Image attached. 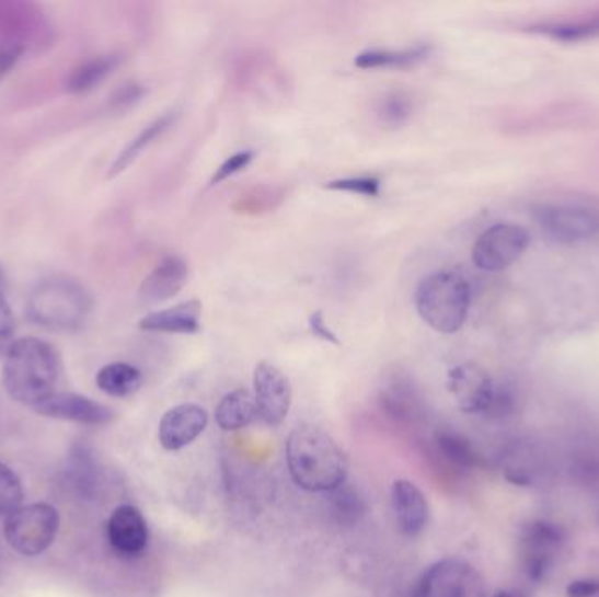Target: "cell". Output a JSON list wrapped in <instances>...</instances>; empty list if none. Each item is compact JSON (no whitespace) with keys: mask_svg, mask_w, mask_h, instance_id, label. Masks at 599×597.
<instances>
[{"mask_svg":"<svg viewBox=\"0 0 599 597\" xmlns=\"http://www.w3.org/2000/svg\"><path fill=\"white\" fill-rule=\"evenodd\" d=\"M379 118L385 127L400 128L412 118L414 114V101L412 96L403 92H391L382 96L379 110Z\"/></svg>","mask_w":599,"mask_h":597,"instance_id":"484cf974","label":"cell"},{"mask_svg":"<svg viewBox=\"0 0 599 597\" xmlns=\"http://www.w3.org/2000/svg\"><path fill=\"white\" fill-rule=\"evenodd\" d=\"M530 233L514 222H496L487 228L472 249V260L484 272H502L526 253Z\"/></svg>","mask_w":599,"mask_h":597,"instance_id":"ba28073f","label":"cell"},{"mask_svg":"<svg viewBox=\"0 0 599 597\" xmlns=\"http://www.w3.org/2000/svg\"><path fill=\"white\" fill-rule=\"evenodd\" d=\"M309 330L315 338H321V341L330 342L333 345H341L338 336L330 330L329 324L324 323V315L321 310H315L314 314L309 318Z\"/></svg>","mask_w":599,"mask_h":597,"instance_id":"e575fe53","label":"cell"},{"mask_svg":"<svg viewBox=\"0 0 599 597\" xmlns=\"http://www.w3.org/2000/svg\"><path fill=\"white\" fill-rule=\"evenodd\" d=\"M431 53L429 44H417L405 49H367L355 58L358 69H407L426 60Z\"/></svg>","mask_w":599,"mask_h":597,"instance_id":"d6986e66","label":"cell"},{"mask_svg":"<svg viewBox=\"0 0 599 597\" xmlns=\"http://www.w3.org/2000/svg\"><path fill=\"white\" fill-rule=\"evenodd\" d=\"M502 471L510 484L530 487L540 473L539 454L528 444H516L502 459Z\"/></svg>","mask_w":599,"mask_h":597,"instance_id":"603a6c76","label":"cell"},{"mask_svg":"<svg viewBox=\"0 0 599 597\" xmlns=\"http://www.w3.org/2000/svg\"><path fill=\"white\" fill-rule=\"evenodd\" d=\"M277 198H283L280 193L274 192V190H267L265 193H251V195H242L239 198V204L235 205L237 213L244 214H258L262 210L274 209V202Z\"/></svg>","mask_w":599,"mask_h":597,"instance_id":"1f68e13d","label":"cell"},{"mask_svg":"<svg viewBox=\"0 0 599 597\" xmlns=\"http://www.w3.org/2000/svg\"><path fill=\"white\" fill-rule=\"evenodd\" d=\"M332 512L335 515L338 524H353L358 523L367 510L364 500L358 496L355 489L347 487L346 484H342L341 487L332 491Z\"/></svg>","mask_w":599,"mask_h":597,"instance_id":"d4e9b609","label":"cell"},{"mask_svg":"<svg viewBox=\"0 0 599 597\" xmlns=\"http://www.w3.org/2000/svg\"><path fill=\"white\" fill-rule=\"evenodd\" d=\"M537 32L548 34L552 39L557 41H583L599 35V18L591 22L569 23V25H548L542 28H534Z\"/></svg>","mask_w":599,"mask_h":597,"instance_id":"f1b7e54d","label":"cell"},{"mask_svg":"<svg viewBox=\"0 0 599 597\" xmlns=\"http://www.w3.org/2000/svg\"><path fill=\"white\" fill-rule=\"evenodd\" d=\"M5 288V275L2 272V266H0V291H4Z\"/></svg>","mask_w":599,"mask_h":597,"instance_id":"8d00e7d4","label":"cell"},{"mask_svg":"<svg viewBox=\"0 0 599 597\" xmlns=\"http://www.w3.org/2000/svg\"><path fill=\"white\" fill-rule=\"evenodd\" d=\"M540 228L560 244H583L599 233V214L578 205H545L537 210Z\"/></svg>","mask_w":599,"mask_h":597,"instance_id":"9c48e42d","label":"cell"},{"mask_svg":"<svg viewBox=\"0 0 599 597\" xmlns=\"http://www.w3.org/2000/svg\"><path fill=\"white\" fill-rule=\"evenodd\" d=\"M22 482L11 468L0 462V515L13 514L23 503Z\"/></svg>","mask_w":599,"mask_h":597,"instance_id":"4316f807","label":"cell"},{"mask_svg":"<svg viewBox=\"0 0 599 597\" xmlns=\"http://www.w3.org/2000/svg\"><path fill=\"white\" fill-rule=\"evenodd\" d=\"M139 328L142 332L195 335L201 328V303L188 300L171 309L157 310L140 319Z\"/></svg>","mask_w":599,"mask_h":597,"instance_id":"e0dca14e","label":"cell"},{"mask_svg":"<svg viewBox=\"0 0 599 597\" xmlns=\"http://www.w3.org/2000/svg\"><path fill=\"white\" fill-rule=\"evenodd\" d=\"M16 335V324H14L13 310L5 300L4 291H0V358H5V354L13 347Z\"/></svg>","mask_w":599,"mask_h":597,"instance_id":"4dcf8cb0","label":"cell"},{"mask_svg":"<svg viewBox=\"0 0 599 597\" xmlns=\"http://www.w3.org/2000/svg\"><path fill=\"white\" fill-rule=\"evenodd\" d=\"M254 400L263 423L276 427L285 423L291 409V384L288 377L268 361H262L254 368Z\"/></svg>","mask_w":599,"mask_h":597,"instance_id":"8fae6325","label":"cell"},{"mask_svg":"<svg viewBox=\"0 0 599 597\" xmlns=\"http://www.w3.org/2000/svg\"><path fill=\"white\" fill-rule=\"evenodd\" d=\"M254 157H256V153H254L253 149H245V151H239V153L224 160V162L219 165L218 171L215 172V175H212V180H210L209 183L210 188L224 183V181L230 180L233 175L247 169V167L251 165V162H253Z\"/></svg>","mask_w":599,"mask_h":597,"instance_id":"f546056e","label":"cell"},{"mask_svg":"<svg viewBox=\"0 0 599 597\" xmlns=\"http://www.w3.org/2000/svg\"><path fill=\"white\" fill-rule=\"evenodd\" d=\"M92 312V292L64 275L41 280L26 300L28 319L49 332H78Z\"/></svg>","mask_w":599,"mask_h":597,"instance_id":"3957f363","label":"cell"},{"mask_svg":"<svg viewBox=\"0 0 599 597\" xmlns=\"http://www.w3.org/2000/svg\"><path fill=\"white\" fill-rule=\"evenodd\" d=\"M258 417V406L254 394L247 389H235L219 401L216 409V423L223 432H239L254 423Z\"/></svg>","mask_w":599,"mask_h":597,"instance_id":"ac0fdd59","label":"cell"},{"mask_svg":"<svg viewBox=\"0 0 599 597\" xmlns=\"http://www.w3.org/2000/svg\"><path fill=\"white\" fill-rule=\"evenodd\" d=\"M95 382L96 388L107 397L128 398L139 391L145 377L130 363L116 361L102 367L96 374Z\"/></svg>","mask_w":599,"mask_h":597,"instance_id":"7402d4cb","label":"cell"},{"mask_svg":"<svg viewBox=\"0 0 599 597\" xmlns=\"http://www.w3.org/2000/svg\"><path fill=\"white\" fill-rule=\"evenodd\" d=\"M498 386L477 363L458 365L447 377L449 393L464 414H489Z\"/></svg>","mask_w":599,"mask_h":597,"instance_id":"30bf717a","label":"cell"},{"mask_svg":"<svg viewBox=\"0 0 599 597\" xmlns=\"http://www.w3.org/2000/svg\"><path fill=\"white\" fill-rule=\"evenodd\" d=\"M394 520L405 537H417L428 524L429 506L425 494L411 480H396L391 487Z\"/></svg>","mask_w":599,"mask_h":597,"instance_id":"2e32d148","label":"cell"},{"mask_svg":"<svg viewBox=\"0 0 599 597\" xmlns=\"http://www.w3.org/2000/svg\"><path fill=\"white\" fill-rule=\"evenodd\" d=\"M565 546V531L551 520H533L525 526L519 538V561L528 581L534 584L549 581Z\"/></svg>","mask_w":599,"mask_h":597,"instance_id":"8992f818","label":"cell"},{"mask_svg":"<svg viewBox=\"0 0 599 597\" xmlns=\"http://www.w3.org/2000/svg\"><path fill=\"white\" fill-rule=\"evenodd\" d=\"M189 277L188 263L180 256H166L142 280L139 300L145 306H158L174 298L186 286Z\"/></svg>","mask_w":599,"mask_h":597,"instance_id":"9a60e30c","label":"cell"},{"mask_svg":"<svg viewBox=\"0 0 599 597\" xmlns=\"http://www.w3.org/2000/svg\"><path fill=\"white\" fill-rule=\"evenodd\" d=\"M381 180L376 175H358V177H342V180L329 181L324 188L330 192H344L350 195H359L365 198L381 197Z\"/></svg>","mask_w":599,"mask_h":597,"instance_id":"83f0119b","label":"cell"},{"mask_svg":"<svg viewBox=\"0 0 599 597\" xmlns=\"http://www.w3.org/2000/svg\"><path fill=\"white\" fill-rule=\"evenodd\" d=\"M107 538L119 555L137 558L148 547V524L136 506H118L107 520Z\"/></svg>","mask_w":599,"mask_h":597,"instance_id":"5bb4252c","label":"cell"},{"mask_svg":"<svg viewBox=\"0 0 599 597\" xmlns=\"http://www.w3.org/2000/svg\"><path fill=\"white\" fill-rule=\"evenodd\" d=\"M22 55L23 44L0 43V81L14 69Z\"/></svg>","mask_w":599,"mask_h":597,"instance_id":"836d02e7","label":"cell"},{"mask_svg":"<svg viewBox=\"0 0 599 597\" xmlns=\"http://www.w3.org/2000/svg\"><path fill=\"white\" fill-rule=\"evenodd\" d=\"M568 597H598L599 581L596 578H578L572 582L566 589Z\"/></svg>","mask_w":599,"mask_h":597,"instance_id":"d590c367","label":"cell"},{"mask_svg":"<svg viewBox=\"0 0 599 597\" xmlns=\"http://www.w3.org/2000/svg\"><path fill=\"white\" fill-rule=\"evenodd\" d=\"M416 597H486L481 573L463 559H444L421 576Z\"/></svg>","mask_w":599,"mask_h":597,"instance_id":"52a82bcc","label":"cell"},{"mask_svg":"<svg viewBox=\"0 0 599 597\" xmlns=\"http://www.w3.org/2000/svg\"><path fill=\"white\" fill-rule=\"evenodd\" d=\"M180 113L177 111H169L160 118L154 119L153 123H149L145 130L140 131L139 136L128 142L127 148L123 149L118 158L114 160L113 165L110 169V177H118L119 174L127 171L131 163L136 162L140 154L145 153L149 146L153 145L154 140L165 134L169 128L174 127L175 119H177Z\"/></svg>","mask_w":599,"mask_h":597,"instance_id":"ffe728a7","label":"cell"},{"mask_svg":"<svg viewBox=\"0 0 599 597\" xmlns=\"http://www.w3.org/2000/svg\"><path fill=\"white\" fill-rule=\"evenodd\" d=\"M119 64H122L119 55H102V57L90 58L70 72L69 78L66 79L67 92L72 95L92 92L113 74Z\"/></svg>","mask_w":599,"mask_h":597,"instance_id":"44dd1931","label":"cell"},{"mask_svg":"<svg viewBox=\"0 0 599 597\" xmlns=\"http://www.w3.org/2000/svg\"><path fill=\"white\" fill-rule=\"evenodd\" d=\"M34 410L43 417L87 424V426H104L114 418V412L110 406L76 393H53Z\"/></svg>","mask_w":599,"mask_h":597,"instance_id":"7c38bea8","label":"cell"},{"mask_svg":"<svg viewBox=\"0 0 599 597\" xmlns=\"http://www.w3.org/2000/svg\"><path fill=\"white\" fill-rule=\"evenodd\" d=\"M60 528V515L48 503L20 506L5 517L4 537L11 549L25 558L41 555L53 546Z\"/></svg>","mask_w":599,"mask_h":597,"instance_id":"5b68a950","label":"cell"},{"mask_svg":"<svg viewBox=\"0 0 599 597\" xmlns=\"http://www.w3.org/2000/svg\"><path fill=\"white\" fill-rule=\"evenodd\" d=\"M61 363L57 349L41 338H20L4 358L2 380L9 397L22 405H41L55 393Z\"/></svg>","mask_w":599,"mask_h":597,"instance_id":"7a4b0ae2","label":"cell"},{"mask_svg":"<svg viewBox=\"0 0 599 597\" xmlns=\"http://www.w3.org/2000/svg\"><path fill=\"white\" fill-rule=\"evenodd\" d=\"M493 597H516L512 593H507V590H499V593H496Z\"/></svg>","mask_w":599,"mask_h":597,"instance_id":"74e56055","label":"cell"},{"mask_svg":"<svg viewBox=\"0 0 599 597\" xmlns=\"http://www.w3.org/2000/svg\"><path fill=\"white\" fill-rule=\"evenodd\" d=\"M207 423L209 415L206 410L193 403H183L163 415L158 427V438L163 449L175 452L197 440L206 432Z\"/></svg>","mask_w":599,"mask_h":597,"instance_id":"4fadbf2b","label":"cell"},{"mask_svg":"<svg viewBox=\"0 0 599 597\" xmlns=\"http://www.w3.org/2000/svg\"><path fill=\"white\" fill-rule=\"evenodd\" d=\"M146 93H148V90L140 83L123 84V87L119 88V90H116L114 95L111 96V107H113L114 111L130 110V107L139 104V102L145 99Z\"/></svg>","mask_w":599,"mask_h":597,"instance_id":"d6a6232c","label":"cell"},{"mask_svg":"<svg viewBox=\"0 0 599 597\" xmlns=\"http://www.w3.org/2000/svg\"><path fill=\"white\" fill-rule=\"evenodd\" d=\"M437 449L451 467L458 470H473L479 464L477 450L470 440L456 432L437 433Z\"/></svg>","mask_w":599,"mask_h":597,"instance_id":"cb8c5ba5","label":"cell"},{"mask_svg":"<svg viewBox=\"0 0 599 597\" xmlns=\"http://www.w3.org/2000/svg\"><path fill=\"white\" fill-rule=\"evenodd\" d=\"M417 314L435 332H460L469 318L472 289L458 272L442 271L426 275L414 295Z\"/></svg>","mask_w":599,"mask_h":597,"instance_id":"277c9868","label":"cell"},{"mask_svg":"<svg viewBox=\"0 0 599 597\" xmlns=\"http://www.w3.org/2000/svg\"><path fill=\"white\" fill-rule=\"evenodd\" d=\"M289 475L307 493H332L346 484V454L320 427H297L286 441Z\"/></svg>","mask_w":599,"mask_h":597,"instance_id":"6da1fadb","label":"cell"}]
</instances>
